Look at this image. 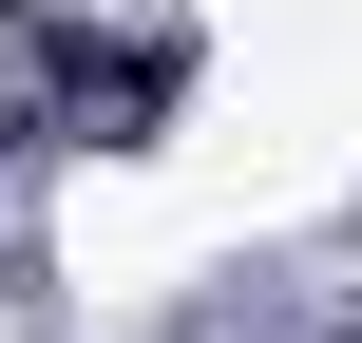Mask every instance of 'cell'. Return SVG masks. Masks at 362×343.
<instances>
[{
    "label": "cell",
    "instance_id": "1",
    "mask_svg": "<svg viewBox=\"0 0 362 343\" xmlns=\"http://www.w3.org/2000/svg\"><path fill=\"white\" fill-rule=\"evenodd\" d=\"M172 76H191V57H172V38H134V57H76V115H95V134H115V153H134V134H153V115H172Z\"/></svg>",
    "mask_w": 362,
    "mask_h": 343
}]
</instances>
